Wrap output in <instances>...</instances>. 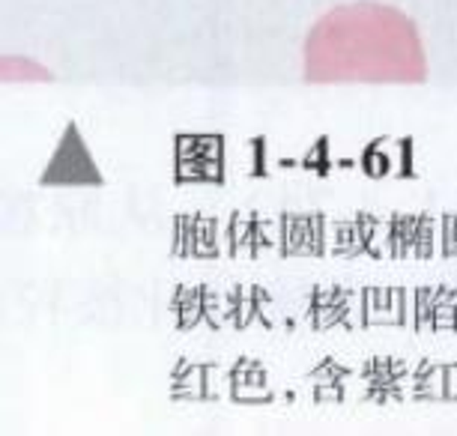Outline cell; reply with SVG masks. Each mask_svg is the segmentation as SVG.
Wrapping results in <instances>:
<instances>
[{
    "instance_id": "1",
    "label": "cell",
    "mask_w": 457,
    "mask_h": 436,
    "mask_svg": "<svg viewBox=\"0 0 457 436\" xmlns=\"http://www.w3.org/2000/svg\"><path fill=\"white\" fill-rule=\"evenodd\" d=\"M428 60L412 19L386 4L335 6L305 39L308 84H421Z\"/></svg>"
}]
</instances>
